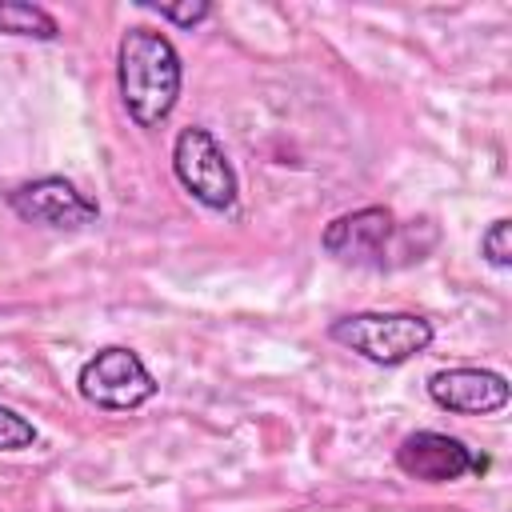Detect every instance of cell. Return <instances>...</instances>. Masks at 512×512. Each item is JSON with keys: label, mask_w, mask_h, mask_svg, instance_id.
I'll list each match as a JSON object with an SVG mask.
<instances>
[{"label": "cell", "mask_w": 512, "mask_h": 512, "mask_svg": "<svg viewBox=\"0 0 512 512\" xmlns=\"http://www.w3.org/2000/svg\"><path fill=\"white\" fill-rule=\"evenodd\" d=\"M116 84L132 124L160 128L172 116L184 84L176 44L156 28H128L116 44Z\"/></svg>", "instance_id": "cell-1"}, {"label": "cell", "mask_w": 512, "mask_h": 512, "mask_svg": "<svg viewBox=\"0 0 512 512\" xmlns=\"http://www.w3.org/2000/svg\"><path fill=\"white\" fill-rule=\"evenodd\" d=\"M328 336L364 356L368 364H380V368H396L412 356H420L428 344H432V324L416 312H352V316H340L328 324Z\"/></svg>", "instance_id": "cell-2"}, {"label": "cell", "mask_w": 512, "mask_h": 512, "mask_svg": "<svg viewBox=\"0 0 512 512\" xmlns=\"http://www.w3.org/2000/svg\"><path fill=\"white\" fill-rule=\"evenodd\" d=\"M172 172H176L180 188L212 212H228L240 196V180H236V168H232L228 152L200 124L180 128V136L172 144Z\"/></svg>", "instance_id": "cell-3"}, {"label": "cell", "mask_w": 512, "mask_h": 512, "mask_svg": "<svg viewBox=\"0 0 512 512\" xmlns=\"http://www.w3.org/2000/svg\"><path fill=\"white\" fill-rule=\"evenodd\" d=\"M156 376L148 372V364L124 348V344H108L96 356H88L76 372V392L104 412H132L140 404H148L156 396Z\"/></svg>", "instance_id": "cell-4"}, {"label": "cell", "mask_w": 512, "mask_h": 512, "mask_svg": "<svg viewBox=\"0 0 512 512\" xmlns=\"http://www.w3.org/2000/svg\"><path fill=\"white\" fill-rule=\"evenodd\" d=\"M396 468L412 480H424V484H452V480H464L468 472L480 476L488 468V456H476L460 436L420 428V432H408L400 440Z\"/></svg>", "instance_id": "cell-5"}, {"label": "cell", "mask_w": 512, "mask_h": 512, "mask_svg": "<svg viewBox=\"0 0 512 512\" xmlns=\"http://www.w3.org/2000/svg\"><path fill=\"white\" fill-rule=\"evenodd\" d=\"M8 208L20 220L44 224V228H88V224L100 220L96 200H88L64 176H40V180H28V184L12 188L8 192Z\"/></svg>", "instance_id": "cell-6"}, {"label": "cell", "mask_w": 512, "mask_h": 512, "mask_svg": "<svg viewBox=\"0 0 512 512\" xmlns=\"http://www.w3.org/2000/svg\"><path fill=\"white\" fill-rule=\"evenodd\" d=\"M392 232H396L392 208L364 204L356 212H340L336 220H328V228L320 232V248L328 256H336L340 264L376 268V264H384V252H388Z\"/></svg>", "instance_id": "cell-7"}, {"label": "cell", "mask_w": 512, "mask_h": 512, "mask_svg": "<svg viewBox=\"0 0 512 512\" xmlns=\"http://www.w3.org/2000/svg\"><path fill=\"white\" fill-rule=\"evenodd\" d=\"M428 396L436 408L444 412H460V416H492L508 404L512 388L500 372L492 368H440L428 376Z\"/></svg>", "instance_id": "cell-8"}, {"label": "cell", "mask_w": 512, "mask_h": 512, "mask_svg": "<svg viewBox=\"0 0 512 512\" xmlns=\"http://www.w3.org/2000/svg\"><path fill=\"white\" fill-rule=\"evenodd\" d=\"M0 32L4 36H28V40H56L60 36V24L40 4L0 0Z\"/></svg>", "instance_id": "cell-9"}, {"label": "cell", "mask_w": 512, "mask_h": 512, "mask_svg": "<svg viewBox=\"0 0 512 512\" xmlns=\"http://www.w3.org/2000/svg\"><path fill=\"white\" fill-rule=\"evenodd\" d=\"M36 424L28 416H20L16 408L0 404V452H20V448H32L36 444Z\"/></svg>", "instance_id": "cell-10"}, {"label": "cell", "mask_w": 512, "mask_h": 512, "mask_svg": "<svg viewBox=\"0 0 512 512\" xmlns=\"http://www.w3.org/2000/svg\"><path fill=\"white\" fill-rule=\"evenodd\" d=\"M480 256H484L492 268H508V264H512V220H508V216H500V220H492V224L484 228V236H480Z\"/></svg>", "instance_id": "cell-11"}, {"label": "cell", "mask_w": 512, "mask_h": 512, "mask_svg": "<svg viewBox=\"0 0 512 512\" xmlns=\"http://www.w3.org/2000/svg\"><path fill=\"white\" fill-rule=\"evenodd\" d=\"M148 12H156L160 20H168V24H180V28H196L200 20H208L212 16V4H204V0H188V4H144Z\"/></svg>", "instance_id": "cell-12"}]
</instances>
